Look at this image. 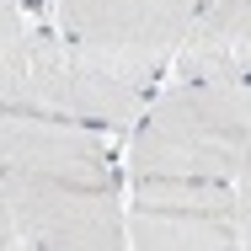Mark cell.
I'll list each match as a JSON object with an SVG mask.
<instances>
[{
    "label": "cell",
    "instance_id": "1",
    "mask_svg": "<svg viewBox=\"0 0 251 251\" xmlns=\"http://www.w3.org/2000/svg\"><path fill=\"white\" fill-rule=\"evenodd\" d=\"M251 155L246 80H176L155 97L128 139V176H208L235 182Z\"/></svg>",
    "mask_w": 251,
    "mask_h": 251
},
{
    "label": "cell",
    "instance_id": "2",
    "mask_svg": "<svg viewBox=\"0 0 251 251\" xmlns=\"http://www.w3.org/2000/svg\"><path fill=\"white\" fill-rule=\"evenodd\" d=\"M0 246L32 251H123L128 208L123 187L0 171Z\"/></svg>",
    "mask_w": 251,
    "mask_h": 251
},
{
    "label": "cell",
    "instance_id": "3",
    "mask_svg": "<svg viewBox=\"0 0 251 251\" xmlns=\"http://www.w3.org/2000/svg\"><path fill=\"white\" fill-rule=\"evenodd\" d=\"M145 91L150 86L118 75L112 64H101L97 53L70 43L64 32L32 27L22 91L0 112H49V118L86 123V128H128L145 112Z\"/></svg>",
    "mask_w": 251,
    "mask_h": 251
},
{
    "label": "cell",
    "instance_id": "4",
    "mask_svg": "<svg viewBox=\"0 0 251 251\" xmlns=\"http://www.w3.org/2000/svg\"><path fill=\"white\" fill-rule=\"evenodd\" d=\"M193 16L198 0H59V32L139 86L176 64Z\"/></svg>",
    "mask_w": 251,
    "mask_h": 251
},
{
    "label": "cell",
    "instance_id": "5",
    "mask_svg": "<svg viewBox=\"0 0 251 251\" xmlns=\"http://www.w3.org/2000/svg\"><path fill=\"white\" fill-rule=\"evenodd\" d=\"M134 251H235V182L208 176H128Z\"/></svg>",
    "mask_w": 251,
    "mask_h": 251
},
{
    "label": "cell",
    "instance_id": "6",
    "mask_svg": "<svg viewBox=\"0 0 251 251\" xmlns=\"http://www.w3.org/2000/svg\"><path fill=\"white\" fill-rule=\"evenodd\" d=\"M0 171L123 187V171L112 160V145L101 139V128L49 118V112H0Z\"/></svg>",
    "mask_w": 251,
    "mask_h": 251
},
{
    "label": "cell",
    "instance_id": "7",
    "mask_svg": "<svg viewBox=\"0 0 251 251\" xmlns=\"http://www.w3.org/2000/svg\"><path fill=\"white\" fill-rule=\"evenodd\" d=\"M182 80H251V0H198L176 53Z\"/></svg>",
    "mask_w": 251,
    "mask_h": 251
},
{
    "label": "cell",
    "instance_id": "8",
    "mask_svg": "<svg viewBox=\"0 0 251 251\" xmlns=\"http://www.w3.org/2000/svg\"><path fill=\"white\" fill-rule=\"evenodd\" d=\"M235 219H241V246L251 251V155H246V171L235 176Z\"/></svg>",
    "mask_w": 251,
    "mask_h": 251
},
{
    "label": "cell",
    "instance_id": "9",
    "mask_svg": "<svg viewBox=\"0 0 251 251\" xmlns=\"http://www.w3.org/2000/svg\"><path fill=\"white\" fill-rule=\"evenodd\" d=\"M22 5H43V0H22Z\"/></svg>",
    "mask_w": 251,
    "mask_h": 251
}]
</instances>
